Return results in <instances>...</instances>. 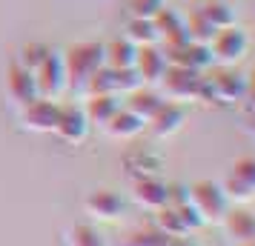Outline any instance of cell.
<instances>
[{
	"label": "cell",
	"mask_w": 255,
	"mask_h": 246,
	"mask_svg": "<svg viewBox=\"0 0 255 246\" xmlns=\"http://www.w3.org/2000/svg\"><path fill=\"white\" fill-rule=\"evenodd\" d=\"M250 94V83H247V75L235 72V66H215V69L204 72L201 78V92H198V100L204 103H241Z\"/></svg>",
	"instance_id": "obj_1"
},
{
	"label": "cell",
	"mask_w": 255,
	"mask_h": 246,
	"mask_svg": "<svg viewBox=\"0 0 255 246\" xmlns=\"http://www.w3.org/2000/svg\"><path fill=\"white\" fill-rule=\"evenodd\" d=\"M63 63H66V75H69V86H86V81L92 78L98 69H104V43H95V40H83V43H75V46L66 49L63 55Z\"/></svg>",
	"instance_id": "obj_2"
},
{
	"label": "cell",
	"mask_w": 255,
	"mask_h": 246,
	"mask_svg": "<svg viewBox=\"0 0 255 246\" xmlns=\"http://www.w3.org/2000/svg\"><path fill=\"white\" fill-rule=\"evenodd\" d=\"M189 203L198 209L204 223H221L230 215L232 203L218 180H198L189 186Z\"/></svg>",
	"instance_id": "obj_3"
},
{
	"label": "cell",
	"mask_w": 255,
	"mask_h": 246,
	"mask_svg": "<svg viewBox=\"0 0 255 246\" xmlns=\"http://www.w3.org/2000/svg\"><path fill=\"white\" fill-rule=\"evenodd\" d=\"M209 52L215 66H235L250 55V35L238 23L230 29H218L209 40Z\"/></svg>",
	"instance_id": "obj_4"
},
{
	"label": "cell",
	"mask_w": 255,
	"mask_h": 246,
	"mask_svg": "<svg viewBox=\"0 0 255 246\" xmlns=\"http://www.w3.org/2000/svg\"><path fill=\"white\" fill-rule=\"evenodd\" d=\"M230 203H250L255 198V155H244L232 164L230 175L221 180Z\"/></svg>",
	"instance_id": "obj_5"
},
{
	"label": "cell",
	"mask_w": 255,
	"mask_h": 246,
	"mask_svg": "<svg viewBox=\"0 0 255 246\" xmlns=\"http://www.w3.org/2000/svg\"><path fill=\"white\" fill-rule=\"evenodd\" d=\"M201 78L192 69H184V66H169L161 78V89L163 97L172 100V103H189V100H198V92H201Z\"/></svg>",
	"instance_id": "obj_6"
},
{
	"label": "cell",
	"mask_w": 255,
	"mask_h": 246,
	"mask_svg": "<svg viewBox=\"0 0 255 246\" xmlns=\"http://www.w3.org/2000/svg\"><path fill=\"white\" fill-rule=\"evenodd\" d=\"M92 132V123L83 112L81 103H60L58 112V123H55V135L69 146H81Z\"/></svg>",
	"instance_id": "obj_7"
},
{
	"label": "cell",
	"mask_w": 255,
	"mask_h": 246,
	"mask_svg": "<svg viewBox=\"0 0 255 246\" xmlns=\"http://www.w3.org/2000/svg\"><path fill=\"white\" fill-rule=\"evenodd\" d=\"M35 78H37V89L43 97H55L58 100L63 89L69 86V75H66V63H63V55L60 52H49L46 60L35 69Z\"/></svg>",
	"instance_id": "obj_8"
},
{
	"label": "cell",
	"mask_w": 255,
	"mask_h": 246,
	"mask_svg": "<svg viewBox=\"0 0 255 246\" xmlns=\"http://www.w3.org/2000/svg\"><path fill=\"white\" fill-rule=\"evenodd\" d=\"M58 112H60V103L55 97H35L32 103L20 106V120L29 132H55V123H58Z\"/></svg>",
	"instance_id": "obj_9"
},
{
	"label": "cell",
	"mask_w": 255,
	"mask_h": 246,
	"mask_svg": "<svg viewBox=\"0 0 255 246\" xmlns=\"http://www.w3.org/2000/svg\"><path fill=\"white\" fill-rule=\"evenodd\" d=\"M186 123V106L184 103H172V100H163V106L155 115L146 120V129L155 138H172L184 129Z\"/></svg>",
	"instance_id": "obj_10"
},
{
	"label": "cell",
	"mask_w": 255,
	"mask_h": 246,
	"mask_svg": "<svg viewBox=\"0 0 255 246\" xmlns=\"http://www.w3.org/2000/svg\"><path fill=\"white\" fill-rule=\"evenodd\" d=\"M124 169H127V175L132 177V180H140V177H161L163 172V158L155 149H140V146H135V149H129V152H124Z\"/></svg>",
	"instance_id": "obj_11"
},
{
	"label": "cell",
	"mask_w": 255,
	"mask_h": 246,
	"mask_svg": "<svg viewBox=\"0 0 255 246\" xmlns=\"http://www.w3.org/2000/svg\"><path fill=\"white\" fill-rule=\"evenodd\" d=\"M83 209L89 212L95 221H115L118 215L124 212V198L118 195L115 189L98 186V189H92V192L86 195Z\"/></svg>",
	"instance_id": "obj_12"
},
{
	"label": "cell",
	"mask_w": 255,
	"mask_h": 246,
	"mask_svg": "<svg viewBox=\"0 0 255 246\" xmlns=\"http://www.w3.org/2000/svg\"><path fill=\"white\" fill-rule=\"evenodd\" d=\"M132 198L138 200L143 209L158 212L169 206V183L163 177H140L132 180Z\"/></svg>",
	"instance_id": "obj_13"
},
{
	"label": "cell",
	"mask_w": 255,
	"mask_h": 246,
	"mask_svg": "<svg viewBox=\"0 0 255 246\" xmlns=\"http://www.w3.org/2000/svg\"><path fill=\"white\" fill-rule=\"evenodd\" d=\"M6 92L17 106L32 103L35 97H40V89H37V78L32 69H26L20 63H14L9 75H6Z\"/></svg>",
	"instance_id": "obj_14"
},
{
	"label": "cell",
	"mask_w": 255,
	"mask_h": 246,
	"mask_svg": "<svg viewBox=\"0 0 255 246\" xmlns=\"http://www.w3.org/2000/svg\"><path fill=\"white\" fill-rule=\"evenodd\" d=\"M166 69H169V60H166V52L161 46H140L135 72L140 75L143 86H158Z\"/></svg>",
	"instance_id": "obj_15"
},
{
	"label": "cell",
	"mask_w": 255,
	"mask_h": 246,
	"mask_svg": "<svg viewBox=\"0 0 255 246\" xmlns=\"http://www.w3.org/2000/svg\"><path fill=\"white\" fill-rule=\"evenodd\" d=\"M81 106L92 126H106L118 115V109L124 106V97L121 94H89L86 103H81Z\"/></svg>",
	"instance_id": "obj_16"
},
{
	"label": "cell",
	"mask_w": 255,
	"mask_h": 246,
	"mask_svg": "<svg viewBox=\"0 0 255 246\" xmlns=\"http://www.w3.org/2000/svg\"><path fill=\"white\" fill-rule=\"evenodd\" d=\"M104 129H106V135H109V138H115V141H135L140 132L146 129V120L138 117L132 109L121 106V109H118V115L106 123Z\"/></svg>",
	"instance_id": "obj_17"
},
{
	"label": "cell",
	"mask_w": 255,
	"mask_h": 246,
	"mask_svg": "<svg viewBox=\"0 0 255 246\" xmlns=\"http://www.w3.org/2000/svg\"><path fill=\"white\" fill-rule=\"evenodd\" d=\"M138 52H140V46H135L127 35L104 43V60L109 69H135Z\"/></svg>",
	"instance_id": "obj_18"
},
{
	"label": "cell",
	"mask_w": 255,
	"mask_h": 246,
	"mask_svg": "<svg viewBox=\"0 0 255 246\" xmlns=\"http://www.w3.org/2000/svg\"><path fill=\"white\" fill-rule=\"evenodd\" d=\"M163 100H166V97H163V94L155 89V86H140V89H135L132 94H127L124 106H127V109H132L138 117L149 120V117L163 106Z\"/></svg>",
	"instance_id": "obj_19"
},
{
	"label": "cell",
	"mask_w": 255,
	"mask_h": 246,
	"mask_svg": "<svg viewBox=\"0 0 255 246\" xmlns=\"http://www.w3.org/2000/svg\"><path fill=\"white\" fill-rule=\"evenodd\" d=\"M198 14H201L215 32H218V29H230V26H235V20H238L235 6L227 3V0H204V3L198 6Z\"/></svg>",
	"instance_id": "obj_20"
},
{
	"label": "cell",
	"mask_w": 255,
	"mask_h": 246,
	"mask_svg": "<svg viewBox=\"0 0 255 246\" xmlns=\"http://www.w3.org/2000/svg\"><path fill=\"white\" fill-rule=\"evenodd\" d=\"M224 226H227V232L238 241V244H247V241H255V215L247 209H235L232 206L230 215L224 218Z\"/></svg>",
	"instance_id": "obj_21"
},
{
	"label": "cell",
	"mask_w": 255,
	"mask_h": 246,
	"mask_svg": "<svg viewBox=\"0 0 255 246\" xmlns=\"http://www.w3.org/2000/svg\"><path fill=\"white\" fill-rule=\"evenodd\" d=\"M127 37L135 46H161V32L155 20H143V17H129L127 23Z\"/></svg>",
	"instance_id": "obj_22"
},
{
	"label": "cell",
	"mask_w": 255,
	"mask_h": 246,
	"mask_svg": "<svg viewBox=\"0 0 255 246\" xmlns=\"http://www.w3.org/2000/svg\"><path fill=\"white\" fill-rule=\"evenodd\" d=\"M155 229L161 235H166V238H184V235H189L181 212L175 206H163V209L155 212Z\"/></svg>",
	"instance_id": "obj_23"
},
{
	"label": "cell",
	"mask_w": 255,
	"mask_h": 246,
	"mask_svg": "<svg viewBox=\"0 0 255 246\" xmlns=\"http://www.w3.org/2000/svg\"><path fill=\"white\" fill-rule=\"evenodd\" d=\"M69 246H109V241L95 223H78L69 232Z\"/></svg>",
	"instance_id": "obj_24"
},
{
	"label": "cell",
	"mask_w": 255,
	"mask_h": 246,
	"mask_svg": "<svg viewBox=\"0 0 255 246\" xmlns=\"http://www.w3.org/2000/svg\"><path fill=\"white\" fill-rule=\"evenodd\" d=\"M83 92H86V97H89V94H118V89H115V72L109 69V66L98 69L92 78L86 81Z\"/></svg>",
	"instance_id": "obj_25"
},
{
	"label": "cell",
	"mask_w": 255,
	"mask_h": 246,
	"mask_svg": "<svg viewBox=\"0 0 255 246\" xmlns=\"http://www.w3.org/2000/svg\"><path fill=\"white\" fill-rule=\"evenodd\" d=\"M52 52V49L46 46V43H40V40H32V43H26V46H20V55H17V63L20 66H26V69L35 72L43 60H46V55Z\"/></svg>",
	"instance_id": "obj_26"
},
{
	"label": "cell",
	"mask_w": 255,
	"mask_h": 246,
	"mask_svg": "<svg viewBox=\"0 0 255 246\" xmlns=\"http://www.w3.org/2000/svg\"><path fill=\"white\" fill-rule=\"evenodd\" d=\"M166 0H129V14L132 17H143V20H155L163 12Z\"/></svg>",
	"instance_id": "obj_27"
},
{
	"label": "cell",
	"mask_w": 255,
	"mask_h": 246,
	"mask_svg": "<svg viewBox=\"0 0 255 246\" xmlns=\"http://www.w3.org/2000/svg\"><path fill=\"white\" fill-rule=\"evenodd\" d=\"M112 72H115V89L121 97H127V94H132L135 89L143 86V81L135 69H112Z\"/></svg>",
	"instance_id": "obj_28"
},
{
	"label": "cell",
	"mask_w": 255,
	"mask_h": 246,
	"mask_svg": "<svg viewBox=\"0 0 255 246\" xmlns=\"http://www.w3.org/2000/svg\"><path fill=\"white\" fill-rule=\"evenodd\" d=\"M166 244H169V238L161 235L158 229H149V232L138 229V232L129 235V241H127V246H166Z\"/></svg>",
	"instance_id": "obj_29"
},
{
	"label": "cell",
	"mask_w": 255,
	"mask_h": 246,
	"mask_svg": "<svg viewBox=\"0 0 255 246\" xmlns=\"http://www.w3.org/2000/svg\"><path fill=\"white\" fill-rule=\"evenodd\" d=\"M166 246H198V244L189 238V235H184V238H169V244Z\"/></svg>",
	"instance_id": "obj_30"
},
{
	"label": "cell",
	"mask_w": 255,
	"mask_h": 246,
	"mask_svg": "<svg viewBox=\"0 0 255 246\" xmlns=\"http://www.w3.org/2000/svg\"><path fill=\"white\" fill-rule=\"evenodd\" d=\"M247 106H250V112L255 115V92H250V94H247Z\"/></svg>",
	"instance_id": "obj_31"
},
{
	"label": "cell",
	"mask_w": 255,
	"mask_h": 246,
	"mask_svg": "<svg viewBox=\"0 0 255 246\" xmlns=\"http://www.w3.org/2000/svg\"><path fill=\"white\" fill-rule=\"evenodd\" d=\"M247 83H250V92H255V72L250 75V78H247Z\"/></svg>",
	"instance_id": "obj_32"
},
{
	"label": "cell",
	"mask_w": 255,
	"mask_h": 246,
	"mask_svg": "<svg viewBox=\"0 0 255 246\" xmlns=\"http://www.w3.org/2000/svg\"><path fill=\"white\" fill-rule=\"evenodd\" d=\"M238 246H255V241H247V244H238Z\"/></svg>",
	"instance_id": "obj_33"
}]
</instances>
